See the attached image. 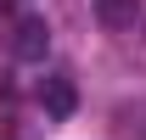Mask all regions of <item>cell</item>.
<instances>
[{
	"instance_id": "cell-3",
	"label": "cell",
	"mask_w": 146,
	"mask_h": 140,
	"mask_svg": "<svg viewBox=\"0 0 146 140\" xmlns=\"http://www.w3.org/2000/svg\"><path fill=\"white\" fill-rule=\"evenodd\" d=\"M141 17V0H96V22L101 28H129Z\"/></svg>"
},
{
	"instance_id": "cell-4",
	"label": "cell",
	"mask_w": 146,
	"mask_h": 140,
	"mask_svg": "<svg viewBox=\"0 0 146 140\" xmlns=\"http://www.w3.org/2000/svg\"><path fill=\"white\" fill-rule=\"evenodd\" d=\"M0 140H17V135H0Z\"/></svg>"
},
{
	"instance_id": "cell-2",
	"label": "cell",
	"mask_w": 146,
	"mask_h": 140,
	"mask_svg": "<svg viewBox=\"0 0 146 140\" xmlns=\"http://www.w3.org/2000/svg\"><path fill=\"white\" fill-rule=\"evenodd\" d=\"M39 106H45L51 118H73V112H79V90H73V79H45V84H39Z\"/></svg>"
},
{
	"instance_id": "cell-1",
	"label": "cell",
	"mask_w": 146,
	"mask_h": 140,
	"mask_svg": "<svg viewBox=\"0 0 146 140\" xmlns=\"http://www.w3.org/2000/svg\"><path fill=\"white\" fill-rule=\"evenodd\" d=\"M45 51H51L45 17H17V28H11V56H17V62H45Z\"/></svg>"
}]
</instances>
